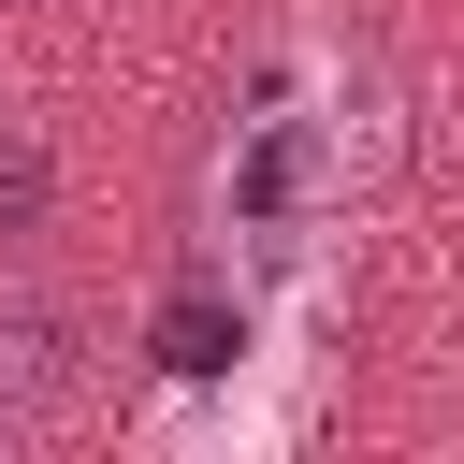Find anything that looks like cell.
<instances>
[{
	"instance_id": "obj_1",
	"label": "cell",
	"mask_w": 464,
	"mask_h": 464,
	"mask_svg": "<svg viewBox=\"0 0 464 464\" xmlns=\"http://www.w3.org/2000/svg\"><path fill=\"white\" fill-rule=\"evenodd\" d=\"M334 116H304L290 102V72L232 116V145H218V218L246 232V246H304V218H319V188H334Z\"/></svg>"
},
{
	"instance_id": "obj_2",
	"label": "cell",
	"mask_w": 464,
	"mask_h": 464,
	"mask_svg": "<svg viewBox=\"0 0 464 464\" xmlns=\"http://www.w3.org/2000/svg\"><path fill=\"white\" fill-rule=\"evenodd\" d=\"M58 392H72V304H58L44 276H0V450L44 435Z\"/></svg>"
},
{
	"instance_id": "obj_3",
	"label": "cell",
	"mask_w": 464,
	"mask_h": 464,
	"mask_svg": "<svg viewBox=\"0 0 464 464\" xmlns=\"http://www.w3.org/2000/svg\"><path fill=\"white\" fill-rule=\"evenodd\" d=\"M232 348H246V319L218 290H174L160 304V377H232Z\"/></svg>"
},
{
	"instance_id": "obj_4",
	"label": "cell",
	"mask_w": 464,
	"mask_h": 464,
	"mask_svg": "<svg viewBox=\"0 0 464 464\" xmlns=\"http://www.w3.org/2000/svg\"><path fill=\"white\" fill-rule=\"evenodd\" d=\"M44 218V145H0V232Z\"/></svg>"
}]
</instances>
